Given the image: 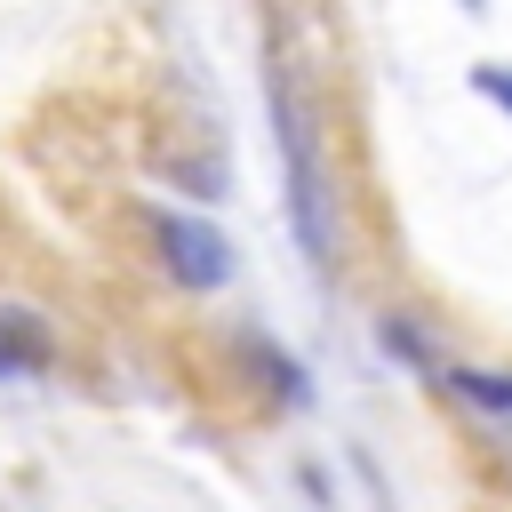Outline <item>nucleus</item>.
<instances>
[{
  "label": "nucleus",
  "mask_w": 512,
  "mask_h": 512,
  "mask_svg": "<svg viewBox=\"0 0 512 512\" xmlns=\"http://www.w3.org/2000/svg\"><path fill=\"white\" fill-rule=\"evenodd\" d=\"M272 128H280V208H288V232L296 248L328 272L336 264V192H328V160H320V128H312V104L296 80H272Z\"/></svg>",
  "instance_id": "1"
},
{
  "label": "nucleus",
  "mask_w": 512,
  "mask_h": 512,
  "mask_svg": "<svg viewBox=\"0 0 512 512\" xmlns=\"http://www.w3.org/2000/svg\"><path fill=\"white\" fill-rule=\"evenodd\" d=\"M440 384L472 408V416H496V424H512V376L504 368H440Z\"/></svg>",
  "instance_id": "5"
},
{
  "label": "nucleus",
  "mask_w": 512,
  "mask_h": 512,
  "mask_svg": "<svg viewBox=\"0 0 512 512\" xmlns=\"http://www.w3.org/2000/svg\"><path fill=\"white\" fill-rule=\"evenodd\" d=\"M296 488L312 496V512H336V488H328V472H320V464H296Z\"/></svg>",
  "instance_id": "9"
},
{
  "label": "nucleus",
  "mask_w": 512,
  "mask_h": 512,
  "mask_svg": "<svg viewBox=\"0 0 512 512\" xmlns=\"http://www.w3.org/2000/svg\"><path fill=\"white\" fill-rule=\"evenodd\" d=\"M152 248H160V272L184 280V288H200V296L232 280V240L216 224L184 216V208H152Z\"/></svg>",
  "instance_id": "2"
},
{
  "label": "nucleus",
  "mask_w": 512,
  "mask_h": 512,
  "mask_svg": "<svg viewBox=\"0 0 512 512\" xmlns=\"http://www.w3.org/2000/svg\"><path fill=\"white\" fill-rule=\"evenodd\" d=\"M168 176L192 184V200H216V192H224V168H216V160H168Z\"/></svg>",
  "instance_id": "8"
},
{
  "label": "nucleus",
  "mask_w": 512,
  "mask_h": 512,
  "mask_svg": "<svg viewBox=\"0 0 512 512\" xmlns=\"http://www.w3.org/2000/svg\"><path fill=\"white\" fill-rule=\"evenodd\" d=\"M56 360V344H48V320L40 312H16V304H0V384H16V376H40Z\"/></svg>",
  "instance_id": "3"
},
{
  "label": "nucleus",
  "mask_w": 512,
  "mask_h": 512,
  "mask_svg": "<svg viewBox=\"0 0 512 512\" xmlns=\"http://www.w3.org/2000/svg\"><path fill=\"white\" fill-rule=\"evenodd\" d=\"M240 360L264 376V392H272V400H288V408H312V368H304V360H288L272 336H240Z\"/></svg>",
  "instance_id": "4"
},
{
  "label": "nucleus",
  "mask_w": 512,
  "mask_h": 512,
  "mask_svg": "<svg viewBox=\"0 0 512 512\" xmlns=\"http://www.w3.org/2000/svg\"><path fill=\"white\" fill-rule=\"evenodd\" d=\"M456 8H472V16H488V0H456Z\"/></svg>",
  "instance_id": "11"
},
{
  "label": "nucleus",
  "mask_w": 512,
  "mask_h": 512,
  "mask_svg": "<svg viewBox=\"0 0 512 512\" xmlns=\"http://www.w3.org/2000/svg\"><path fill=\"white\" fill-rule=\"evenodd\" d=\"M376 344H384L400 368H416V376H440V368H448L440 344H432V328H416L408 312H384V320H376Z\"/></svg>",
  "instance_id": "6"
},
{
  "label": "nucleus",
  "mask_w": 512,
  "mask_h": 512,
  "mask_svg": "<svg viewBox=\"0 0 512 512\" xmlns=\"http://www.w3.org/2000/svg\"><path fill=\"white\" fill-rule=\"evenodd\" d=\"M352 472L368 480V504H376V512H392V488H384V472H376V456H368V448H352Z\"/></svg>",
  "instance_id": "10"
},
{
  "label": "nucleus",
  "mask_w": 512,
  "mask_h": 512,
  "mask_svg": "<svg viewBox=\"0 0 512 512\" xmlns=\"http://www.w3.org/2000/svg\"><path fill=\"white\" fill-rule=\"evenodd\" d=\"M464 80H472V96H488V104H496V112L512 120V64H504V56H480V64L464 72Z\"/></svg>",
  "instance_id": "7"
}]
</instances>
